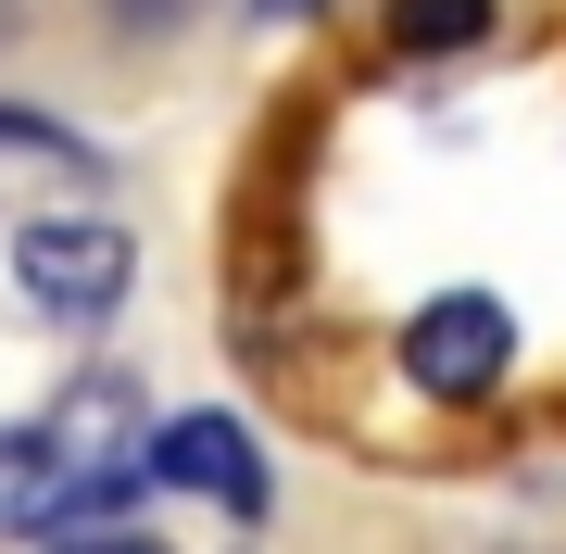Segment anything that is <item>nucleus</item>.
I'll return each mask as SVG.
<instances>
[{"instance_id": "5", "label": "nucleus", "mask_w": 566, "mask_h": 554, "mask_svg": "<svg viewBox=\"0 0 566 554\" xmlns=\"http://www.w3.org/2000/svg\"><path fill=\"white\" fill-rule=\"evenodd\" d=\"M51 467H63V453H51V429H0V530H13V516L51 492Z\"/></svg>"}, {"instance_id": "3", "label": "nucleus", "mask_w": 566, "mask_h": 554, "mask_svg": "<svg viewBox=\"0 0 566 554\" xmlns=\"http://www.w3.org/2000/svg\"><path fill=\"white\" fill-rule=\"evenodd\" d=\"M139 467L177 479V492H202V504H227V516H264V504H277V479H264V453H252L240 416H164V429L139 441Z\"/></svg>"}, {"instance_id": "1", "label": "nucleus", "mask_w": 566, "mask_h": 554, "mask_svg": "<svg viewBox=\"0 0 566 554\" xmlns=\"http://www.w3.org/2000/svg\"><path fill=\"white\" fill-rule=\"evenodd\" d=\"M25 303L63 315V328H102V315L126 303V278H139V252H126V227L102 215H63V227H25Z\"/></svg>"}, {"instance_id": "8", "label": "nucleus", "mask_w": 566, "mask_h": 554, "mask_svg": "<svg viewBox=\"0 0 566 554\" xmlns=\"http://www.w3.org/2000/svg\"><path fill=\"white\" fill-rule=\"evenodd\" d=\"M0 13H13V0H0Z\"/></svg>"}, {"instance_id": "6", "label": "nucleus", "mask_w": 566, "mask_h": 554, "mask_svg": "<svg viewBox=\"0 0 566 554\" xmlns=\"http://www.w3.org/2000/svg\"><path fill=\"white\" fill-rule=\"evenodd\" d=\"M0 151H63V165H102L76 126H51V114H25V102H0Z\"/></svg>"}, {"instance_id": "7", "label": "nucleus", "mask_w": 566, "mask_h": 554, "mask_svg": "<svg viewBox=\"0 0 566 554\" xmlns=\"http://www.w3.org/2000/svg\"><path fill=\"white\" fill-rule=\"evenodd\" d=\"M189 0H114V25H177Z\"/></svg>"}, {"instance_id": "2", "label": "nucleus", "mask_w": 566, "mask_h": 554, "mask_svg": "<svg viewBox=\"0 0 566 554\" xmlns=\"http://www.w3.org/2000/svg\"><path fill=\"white\" fill-rule=\"evenodd\" d=\"M504 353H516V315L491 290H453V303H428L403 328V378L441 390V404H491L504 390Z\"/></svg>"}, {"instance_id": "4", "label": "nucleus", "mask_w": 566, "mask_h": 554, "mask_svg": "<svg viewBox=\"0 0 566 554\" xmlns=\"http://www.w3.org/2000/svg\"><path fill=\"white\" fill-rule=\"evenodd\" d=\"M378 39L390 51H465V39H491V0H390Z\"/></svg>"}]
</instances>
